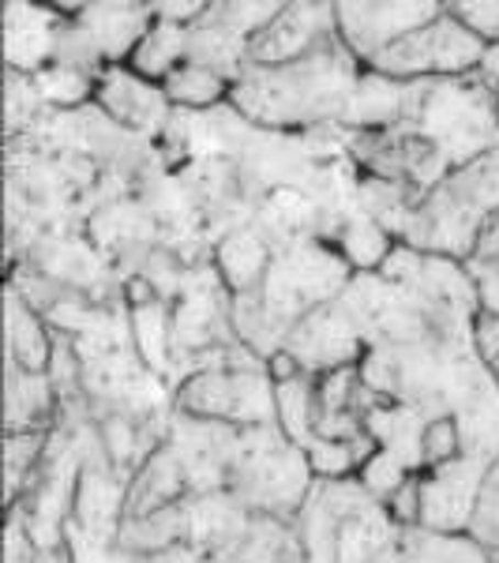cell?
<instances>
[{
    "label": "cell",
    "mask_w": 499,
    "mask_h": 563,
    "mask_svg": "<svg viewBox=\"0 0 499 563\" xmlns=\"http://www.w3.org/2000/svg\"><path fill=\"white\" fill-rule=\"evenodd\" d=\"M361 76L365 65L334 38L289 65H244L230 90V109L267 132L342 129Z\"/></svg>",
    "instance_id": "obj_1"
},
{
    "label": "cell",
    "mask_w": 499,
    "mask_h": 563,
    "mask_svg": "<svg viewBox=\"0 0 499 563\" xmlns=\"http://www.w3.org/2000/svg\"><path fill=\"white\" fill-rule=\"evenodd\" d=\"M499 225V147L480 154L435 185L413 207L398 244L424 256L474 260L477 244Z\"/></svg>",
    "instance_id": "obj_2"
},
{
    "label": "cell",
    "mask_w": 499,
    "mask_h": 563,
    "mask_svg": "<svg viewBox=\"0 0 499 563\" xmlns=\"http://www.w3.org/2000/svg\"><path fill=\"white\" fill-rule=\"evenodd\" d=\"M488 57V45L469 26H462L451 8L435 15L429 26L406 34L387 53H379L368 71H379L398 84H424V79H469Z\"/></svg>",
    "instance_id": "obj_3"
},
{
    "label": "cell",
    "mask_w": 499,
    "mask_h": 563,
    "mask_svg": "<svg viewBox=\"0 0 499 563\" xmlns=\"http://www.w3.org/2000/svg\"><path fill=\"white\" fill-rule=\"evenodd\" d=\"M488 466L492 459L458 455L455 462H443V466L421 474V530L451 533V538L469 533Z\"/></svg>",
    "instance_id": "obj_4"
},
{
    "label": "cell",
    "mask_w": 499,
    "mask_h": 563,
    "mask_svg": "<svg viewBox=\"0 0 499 563\" xmlns=\"http://www.w3.org/2000/svg\"><path fill=\"white\" fill-rule=\"evenodd\" d=\"M95 106L102 109L113 124H121L124 132H132L135 140H147V143L162 140L177 113V109L169 106L162 84L140 76V71L129 65H109L102 76H98Z\"/></svg>",
    "instance_id": "obj_5"
},
{
    "label": "cell",
    "mask_w": 499,
    "mask_h": 563,
    "mask_svg": "<svg viewBox=\"0 0 499 563\" xmlns=\"http://www.w3.org/2000/svg\"><path fill=\"white\" fill-rule=\"evenodd\" d=\"M443 8L447 4H334V12L342 45L368 68L395 42L443 15Z\"/></svg>",
    "instance_id": "obj_6"
},
{
    "label": "cell",
    "mask_w": 499,
    "mask_h": 563,
    "mask_svg": "<svg viewBox=\"0 0 499 563\" xmlns=\"http://www.w3.org/2000/svg\"><path fill=\"white\" fill-rule=\"evenodd\" d=\"M334 38H339L334 4H286L282 15L248 42V65H289Z\"/></svg>",
    "instance_id": "obj_7"
},
{
    "label": "cell",
    "mask_w": 499,
    "mask_h": 563,
    "mask_svg": "<svg viewBox=\"0 0 499 563\" xmlns=\"http://www.w3.org/2000/svg\"><path fill=\"white\" fill-rule=\"evenodd\" d=\"M65 23L60 8L42 4H8L4 26H8V71L34 76L53 60V42Z\"/></svg>",
    "instance_id": "obj_8"
},
{
    "label": "cell",
    "mask_w": 499,
    "mask_h": 563,
    "mask_svg": "<svg viewBox=\"0 0 499 563\" xmlns=\"http://www.w3.org/2000/svg\"><path fill=\"white\" fill-rule=\"evenodd\" d=\"M53 331L15 286H8V357L26 372H49Z\"/></svg>",
    "instance_id": "obj_9"
},
{
    "label": "cell",
    "mask_w": 499,
    "mask_h": 563,
    "mask_svg": "<svg viewBox=\"0 0 499 563\" xmlns=\"http://www.w3.org/2000/svg\"><path fill=\"white\" fill-rule=\"evenodd\" d=\"M60 406L49 372H26L8 357V432H45V421Z\"/></svg>",
    "instance_id": "obj_10"
},
{
    "label": "cell",
    "mask_w": 499,
    "mask_h": 563,
    "mask_svg": "<svg viewBox=\"0 0 499 563\" xmlns=\"http://www.w3.org/2000/svg\"><path fill=\"white\" fill-rule=\"evenodd\" d=\"M169 106L180 113H214V109L230 106V90L233 84L222 79L218 71H207L199 65H180L162 79Z\"/></svg>",
    "instance_id": "obj_11"
},
{
    "label": "cell",
    "mask_w": 499,
    "mask_h": 563,
    "mask_svg": "<svg viewBox=\"0 0 499 563\" xmlns=\"http://www.w3.org/2000/svg\"><path fill=\"white\" fill-rule=\"evenodd\" d=\"M485 552H496L499 549V459L488 466V477H485V488H480V504H477V515L469 522V533Z\"/></svg>",
    "instance_id": "obj_12"
},
{
    "label": "cell",
    "mask_w": 499,
    "mask_h": 563,
    "mask_svg": "<svg viewBox=\"0 0 499 563\" xmlns=\"http://www.w3.org/2000/svg\"><path fill=\"white\" fill-rule=\"evenodd\" d=\"M447 8L462 26H469V31L488 45V49L499 45V0H469V4H447Z\"/></svg>",
    "instance_id": "obj_13"
},
{
    "label": "cell",
    "mask_w": 499,
    "mask_h": 563,
    "mask_svg": "<svg viewBox=\"0 0 499 563\" xmlns=\"http://www.w3.org/2000/svg\"><path fill=\"white\" fill-rule=\"evenodd\" d=\"M477 76H480V84L492 90L496 102H499V45H492V49H488V57H485V65H480Z\"/></svg>",
    "instance_id": "obj_14"
},
{
    "label": "cell",
    "mask_w": 499,
    "mask_h": 563,
    "mask_svg": "<svg viewBox=\"0 0 499 563\" xmlns=\"http://www.w3.org/2000/svg\"><path fill=\"white\" fill-rule=\"evenodd\" d=\"M488 556H492V563H499V549H496V552H488Z\"/></svg>",
    "instance_id": "obj_15"
}]
</instances>
